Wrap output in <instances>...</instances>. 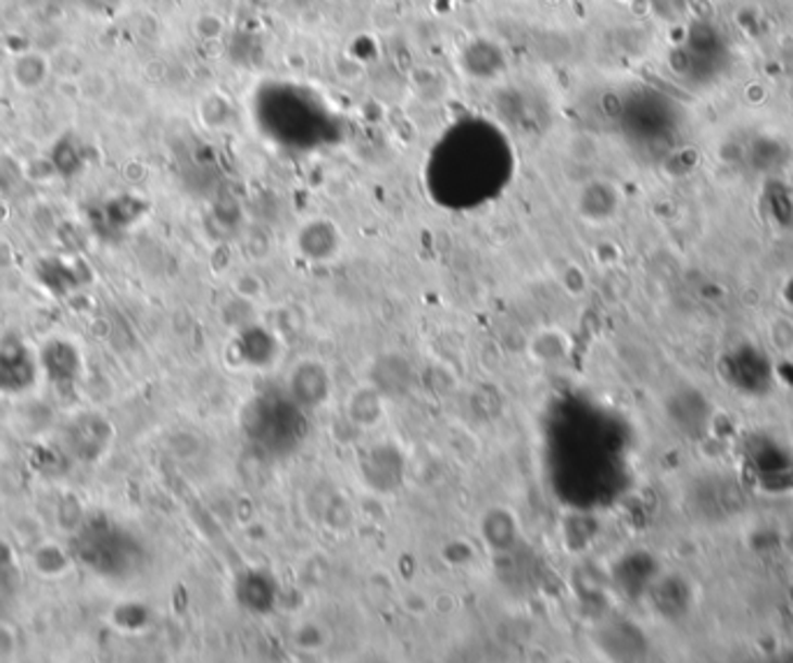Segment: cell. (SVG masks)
<instances>
[{
    "label": "cell",
    "mask_w": 793,
    "mask_h": 663,
    "mask_svg": "<svg viewBox=\"0 0 793 663\" xmlns=\"http://www.w3.org/2000/svg\"><path fill=\"white\" fill-rule=\"evenodd\" d=\"M38 278H40L45 288H49L51 292H56V295H63V292H67L71 288L81 284L77 278L75 267L63 263V260H45V263L38 270Z\"/></svg>",
    "instance_id": "cell-3"
},
{
    "label": "cell",
    "mask_w": 793,
    "mask_h": 663,
    "mask_svg": "<svg viewBox=\"0 0 793 663\" xmlns=\"http://www.w3.org/2000/svg\"><path fill=\"white\" fill-rule=\"evenodd\" d=\"M47 63L42 57L38 54H26L22 59H16L12 65V79L22 86L24 91H33L45 82L47 77Z\"/></svg>",
    "instance_id": "cell-5"
},
{
    "label": "cell",
    "mask_w": 793,
    "mask_h": 663,
    "mask_svg": "<svg viewBox=\"0 0 793 663\" xmlns=\"http://www.w3.org/2000/svg\"><path fill=\"white\" fill-rule=\"evenodd\" d=\"M38 376V360L20 337L0 341V392L20 395L28 390Z\"/></svg>",
    "instance_id": "cell-1"
},
{
    "label": "cell",
    "mask_w": 793,
    "mask_h": 663,
    "mask_svg": "<svg viewBox=\"0 0 793 663\" xmlns=\"http://www.w3.org/2000/svg\"><path fill=\"white\" fill-rule=\"evenodd\" d=\"M51 165H54L63 177H71V174H77L81 170L84 153L73 135L59 139V145L51 149Z\"/></svg>",
    "instance_id": "cell-4"
},
{
    "label": "cell",
    "mask_w": 793,
    "mask_h": 663,
    "mask_svg": "<svg viewBox=\"0 0 793 663\" xmlns=\"http://www.w3.org/2000/svg\"><path fill=\"white\" fill-rule=\"evenodd\" d=\"M40 364H42L45 374L49 376V380L56 383L59 388L73 386V383L79 376V370H81V360H79L77 348L73 343L61 341V339L49 341L42 348Z\"/></svg>",
    "instance_id": "cell-2"
}]
</instances>
